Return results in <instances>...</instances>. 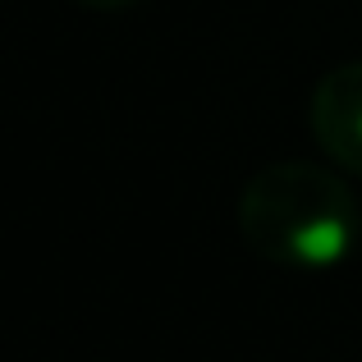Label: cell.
Returning <instances> with one entry per match:
<instances>
[{
  "mask_svg": "<svg viewBox=\"0 0 362 362\" xmlns=\"http://www.w3.org/2000/svg\"><path fill=\"white\" fill-rule=\"evenodd\" d=\"M239 234L275 266H335L362 243V202L335 170L275 160L243 184Z\"/></svg>",
  "mask_w": 362,
  "mask_h": 362,
  "instance_id": "obj_1",
  "label": "cell"
},
{
  "mask_svg": "<svg viewBox=\"0 0 362 362\" xmlns=\"http://www.w3.org/2000/svg\"><path fill=\"white\" fill-rule=\"evenodd\" d=\"M308 124L339 170L362 175V60H344L317 78Z\"/></svg>",
  "mask_w": 362,
  "mask_h": 362,
  "instance_id": "obj_2",
  "label": "cell"
},
{
  "mask_svg": "<svg viewBox=\"0 0 362 362\" xmlns=\"http://www.w3.org/2000/svg\"><path fill=\"white\" fill-rule=\"evenodd\" d=\"M78 5H88V9H129V5H138V0H78Z\"/></svg>",
  "mask_w": 362,
  "mask_h": 362,
  "instance_id": "obj_3",
  "label": "cell"
}]
</instances>
